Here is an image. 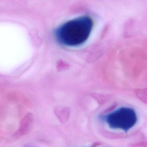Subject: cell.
Segmentation results:
<instances>
[{"instance_id": "cell-3", "label": "cell", "mask_w": 147, "mask_h": 147, "mask_svg": "<svg viewBox=\"0 0 147 147\" xmlns=\"http://www.w3.org/2000/svg\"><path fill=\"white\" fill-rule=\"evenodd\" d=\"M54 113L62 124L66 123L68 120L70 114L69 109L67 107H55L53 109Z\"/></svg>"}, {"instance_id": "cell-1", "label": "cell", "mask_w": 147, "mask_h": 147, "mask_svg": "<svg viewBox=\"0 0 147 147\" xmlns=\"http://www.w3.org/2000/svg\"><path fill=\"white\" fill-rule=\"evenodd\" d=\"M93 26L91 18L84 16L67 21L57 28L55 35L61 44L75 46L84 43L88 38Z\"/></svg>"}, {"instance_id": "cell-2", "label": "cell", "mask_w": 147, "mask_h": 147, "mask_svg": "<svg viewBox=\"0 0 147 147\" xmlns=\"http://www.w3.org/2000/svg\"><path fill=\"white\" fill-rule=\"evenodd\" d=\"M104 118L110 128L120 129L127 132L136 124L137 117L132 109L122 107L105 116Z\"/></svg>"}]
</instances>
